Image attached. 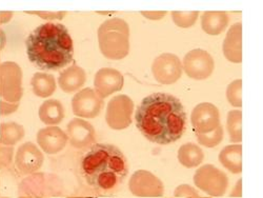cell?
I'll return each mask as SVG.
<instances>
[{"instance_id": "obj_5", "label": "cell", "mask_w": 263, "mask_h": 198, "mask_svg": "<svg viewBox=\"0 0 263 198\" xmlns=\"http://www.w3.org/2000/svg\"><path fill=\"white\" fill-rule=\"evenodd\" d=\"M134 102L126 95H118L109 100L106 109V123L113 130H123L132 123Z\"/></svg>"}, {"instance_id": "obj_24", "label": "cell", "mask_w": 263, "mask_h": 198, "mask_svg": "<svg viewBox=\"0 0 263 198\" xmlns=\"http://www.w3.org/2000/svg\"><path fill=\"white\" fill-rule=\"evenodd\" d=\"M241 120H242V112L239 110H233L228 115V131L233 142H240L242 140V132H241Z\"/></svg>"}, {"instance_id": "obj_6", "label": "cell", "mask_w": 263, "mask_h": 198, "mask_svg": "<svg viewBox=\"0 0 263 198\" xmlns=\"http://www.w3.org/2000/svg\"><path fill=\"white\" fill-rule=\"evenodd\" d=\"M215 62L210 53L201 49L190 51L183 58V70L195 80L208 79L214 72Z\"/></svg>"}, {"instance_id": "obj_16", "label": "cell", "mask_w": 263, "mask_h": 198, "mask_svg": "<svg viewBox=\"0 0 263 198\" xmlns=\"http://www.w3.org/2000/svg\"><path fill=\"white\" fill-rule=\"evenodd\" d=\"M242 24L237 23L231 27L223 42V54L226 58L232 62L239 63L242 60Z\"/></svg>"}, {"instance_id": "obj_8", "label": "cell", "mask_w": 263, "mask_h": 198, "mask_svg": "<svg viewBox=\"0 0 263 198\" xmlns=\"http://www.w3.org/2000/svg\"><path fill=\"white\" fill-rule=\"evenodd\" d=\"M152 72L159 83L172 84L181 77L182 63L176 55L164 53L153 62Z\"/></svg>"}, {"instance_id": "obj_26", "label": "cell", "mask_w": 263, "mask_h": 198, "mask_svg": "<svg viewBox=\"0 0 263 198\" xmlns=\"http://www.w3.org/2000/svg\"><path fill=\"white\" fill-rule=\"evenodd\" d=\"M199 143L206 148H215L223 139V128L220 125L209 134H196Z\"/></svg>"}, {"instance_id": "obj_3", "label": "cell", "mask_w": 263, "mask_h": 198, "mask_svg": "<svg viewBox=\"0 0 263 198\" xmlns=\"http://www.w3.org/2000/svg\"><path fill=\"white\" fill-rule=\"evenodd\" d=\"M80 168L87 185L101 194L117 192L128 173L123 153L107 143L94 145L81 159Z\"/></svg>"}, {"instance_id": "obj_20", "label": "cell", "mask_w": 263, "mask_h": 198, "mask_svg": "<svg viewBox=\"0 0 263 198\" xmlns=\"http://www.w3.org/2000/svg\"><path fill=\"white\" fill-rule=\"evenodd\" d=\"M31 84L36 96L46 98L50 97L56 90L55 77L48 73H36L32 77Z\"/></svg>"}, {"instance_id": "obj_9", "label": "cell", "mask_w": 263, "mask_h": 198, "mask_svg": "<svg viewBox=\"0 0 263 198\" xmlns=\"http://www.w3.org/2000/svg\"><path fill=\"white\" fill-rule=\"evenodd\" d=\"M194 179L200 189L214 196L223 195L228 187V178L224 173L210 165L197 171Z\"/></svg>"}, {"instance_id": "obj_1", "label": "cell", "mask_w": 263, "mask_h": 198, "mask_svg": "<svg viewBox=\"0 0 263 198\" xmlns=\"http://www.w3.org/2000/svg\"><path fill=\"white\" fill-rule=\"evenodd\" d=\"M135 121L140 133L158 145L177 141L186 130V113L181 101L166 93L143 98L136 110Z\"/></svg>"}, {"instance_id": "obj_12", "label": "cell", "mask_w": 263, "mask_h": 198, "mask_svg": "<svg viewBox=\"0 0 263 198\" xmlns=\"http://www.w3.org/2000/svg\"><path fill=\"white\" fill-rule=\"evenodd\" d=\"M68 138L71 145L76 149H85L95 142V128L83 119L75 118L67 127Z\"/></svg>"}, {"instance_id": "obj_28", "label": "cell", "mask_w": 263, "mask_h": 198, "mask_svg": "<svg viewBox=\"0 0 263 198\" xmlns=\"http://www.w3.org/2000/svg\"><path fill=\"white\" fill-rule=\"evenodd\" d=\"M166 12H141V15L147 19L152 20H158L165 16Z\"/></svg>"}, {"instance_id": "obj_21", "label": "cell", "mask_w": 263, "mask_h": 198, "mask_svg": "<svg viewBox=\"0 0 263 198\" xmlns=\"http://www.w3.org/2000/svg\"><path fill=\"white\" fill-rule=\"evenodd\" d=\"M178 158L184 167L193 168L202 163V160L204 159V154L198 146L189 142L181 146V148L179 149Z\"/></svg>"}, {"instance_id": "obj_17", "label": "cell", "mask_w": 263, "mask_h": 198, "mask_svg": "<svg viewBox=\"0 0 263 198\" xmlns=\"http://www.w3.org/2000/svg\"><path fill=\"white\" fill-rule=\"evenodd\" d=\"M86 82L85 71L76 64L60 73L58 83L60 89L65 93H73L81 89Z\"/></svg>"}, {"instance_id": "obj_2", "label": "cell", "mask_w": 263, "mask_h": 198, "mask_svg": "<svg viewBox=\"0 0 263 198\" xmlns=\"http://www.w3.org/2000/svg\"><path fill=\"white\" fill-rule=\"evenodd\" d=\"M26 47L29 60L43 71H58L73 61V40L61 24L39 26L28 36Z\"/></svg>"}, {"instance_id": "obj_22", "label": "cell", "mask_w": 263, "mask_h": 198, "mask_svg": "<svg viewBox=\"0 0 263 198\" xmlns=\"http://www.w3.org/2000/svg\"><path fill=\"white\" fill-rule=\"evenodd\" d=\"M241 153L242 147L240 145H232L226 147L219 155V160L233 173L241 171Z\"/></svg>"}, {"instance_id": "obj_23", "label": "cell", "mask_w": 263, "mask_h": 198, "mask_svg": "<svg viewBox=\"0 0 263 198\" xmlns=\"http://www.w3.org/2000/svg\"><path fill=\"white\" fill-rule=\"evenodd\" d=\"M0 136H2V141L5 145L13 146L24 138L25 130L20 124L15 122L2 123L0 125Z\"/></svg>"}, {"instance_id": "obj_29", "label": "cell", "mask_w": 263, "mask_h": 198, "mask_svg": "<svg viewBox=\"0 0 263 198\" xmlns=\"http://www.w3.org/2000/svg\"><path fill=\"white\" fill-rule=\"evenodd\" d=\"M35 14H37V15H39V16L43 17V18H49V19H50V15L45 16V15H42V14H39L38 12H35ZM52 18H60V16H59V15H57V14H54V15H51V19H52Z\"/></svg>"}, {"instance_id": "obj_4", "label": "cell", "mask_w": 263, "mask_h": 198, "mask_svg": "<svg viewBox=\"0 0 263 198\" xmlns=\"http://www.w3.org/2000/svg\"><path fill=\"white\" fill-rule=\"evenodd\" d=\"M98 40L101 53L108 59L119 60L129 51V28L121 18L108 19L98 29Z\"/></svg>"}, {"instance_id": "obj_18", "label": "cell", "mask_w": 263, "mask_h": 198, "mask_svg": "<svg viewBox=\"0 0 263 198\" xmlns=\"http://www.w3.org/2000/svg\"><path fill=\"white\" fill-rule=\"evenodd\" d=\"M229 20L226 12H205L201 17V28L206 34L216 36L228 28Z\"/></svg>"}, {"instance_id": "obj_7", "label": "cell", "mask_w": 263, "mask_h": 198, "mask_svg": "<svg viewBox=\"0 0 263 198\" xmlns=\"http://www.w3.org/2000/svg\"><path fill=\"white\" fill-rule=\"evenodd\" d=\"M191 122L196 134H209L221 125L220 112L213 103H199L193 110Z\"/></svg>"}, {"instance_id": "obj_10", "label": "cell", "mask_w": 263, "mask_h": 198, "mask_svg": "<svg viewBox=\"0 0 263 198\" xmlns=\"http://www.w3.org/2000/svg\"><path fill=\"white\" fill-rule=\"evenodd\" d=\"M72 107L76 116L83 118H95L101 112L103 107V100L91 87H85L73 97Z\"/></svg>"}, {"instance_id": "obj_14", "label": "cell", "mask_w": 263, "mask_h": 198, "mask_svg": "<svg viewBox=\"0 0 263 198\" xmlns=\"http://www.w3.org/2000/svg\"><path fill=\"white\" fill-rule=\"evenodd\" d=\"M68 135L58 127H48L39 130L37 141L48 154H56L63 150L68 142Z\"/></svg>"}, {"instance_id": "obj_11", "label": "cell", "mask_w": 263, "mask_h": 198, "mask_svg": "<svg viewBox=\"0 0 263 198\" xmlns=\"http://www.w3.org/2000/svg\"><path fill=\"white\" fill-rule=\"evenodd\" d=\"M124 79L122 74L112 68L100 69L95 76L94 86L96 94L102 99L122 89Z\"/></svg>"}, {"instance_id": "obj_25", "label": "cell", "mask_w": 263, "mask_h": 198, "mask_svg": "<svg viewBox=\"0 0 263 198\" xmlns=\"http://www.w3.org/2000/svg\"><path fill=\"white\" fill-rule=\"evenodd\" d=\"M241 91H242V80L241 79L234 80L228 85L227 99L233 106H237V107L242 106Z\"/></svg>"}, {"instance_id": "obj_15", "label": "cell", "mask_w": 263, "mask_h": 198, "mask_svg": "<svg viewBox=\"0 0 263 198\" xmlns=\"http://www.w3.org/2000/svg\"><path fill=\"white\" fill-rule=\"evenodd\" d=\"M42 163L43 156L35 145L28 142L19 148L16 156V166L20 171L25 173L36 171Z\"/></svg>"}, {"instance_id": "obj_13", "label": "cell", "mask_w": 263, "mask_h": 198, "mask_svg": "<svg viewBox=\"0 0 263 198\" xmlns=\"http://www.w3.org/2000/svg\"><path fill=\"white\" fill-rule=\"evenodd\" d=\"M129 188L138 196H160L163 194L161 182L146 171L136 172L130 179Z\"/></svg>"}, {"instance_id": "obj_27", "label": "cell", "mask_w": 263, "mask_h": 198, "mask_svg": "<svg viewBox=\"0 0 263 198\" xmlns=\"http://www.w3.org/2000/svg\"><path fill=\"white\" fill-rule=\"evenodd\" d=\"M172 18L174 24L180 28H190L195 25L198 12H173Z\"/></svg>"}, {"instance_id": "obj_19", "label": "cell", "mask_w": 263, "mask_h": 198, "mask_svg": "<svg viewBox=\"0 0 263 198\" xmlns=\"http://www.w3.org/2000/svg\"><path fill=\"white\" fill-rule=\"evenodd\" d=\"M39 118L43 123L50 127L60 123L64 118L63 104L57 99L46 100L40 105Z\"/></svg>"}]
</instances>
